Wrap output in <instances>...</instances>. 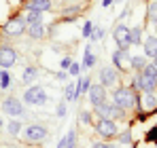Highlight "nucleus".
I'll use <instances>...</instances> for the list:
<instances>
[{
	"instance_id": "obj_1",
	"label": "nucleus",
	"mask_w": 157,
	"mask_h": 148,
	"mask_svg": "<svg viewBox=\"0 0 157 148\" xmlns=\"http://www.w3.org/2000/svg\"><path fill=\"white\" fill-rule=\"evenodd\" d=\"M138 91L134 89V87H125V85H121V87H117L115 89V93H113V104L115 106H119L123 112H128L132 108H136L138 106Z\"/></svg>"
},
{
	"instance_id": "obj_2",
	"label": "nucleus",
	"mask_w": 157,
	"mask_h": 148,
	"mask_svg": "<svg viewBox=\"0 0 157 148\" xmlns=\"http://www.w3.org/2000/svg\"><path fill=\"white\" fill-rule=\"evenodd\" d=\"M19 135L24 138V142H28V144H40V142L47 140V127L40 123H32V125H28V127H24V131Z\"/></svg>"
},
{
	"instance_id": "obj_3",
	"label": "nucleus",
	"mask_w": 157,
	"mask_h": 148,
	"mask_svg": "<svg viewBox=\"0 0 157 148\" xmlns=\"http://www.w3.org/2000/svg\"><path fill=\"white\" fill-rule=\"evenodd\" d=\"M96 110V114H98V119H110V121H117V119H125V112L119 108V106H115L113 102H102L100 106H96L94 108Z\"/></svg>"
},
{
	"instance_id": "obj_4",
	"label": "nucleus",
	"mask_w": 157,
	"mask_h": 148,
	"mask_svg": "<svg viewBox=\"0 0 157 148\" xmlns=\"http://www.w3.org/2000/svg\"><path fill=\"white\" fill-rule=\"evenodd\" d=\"M2 112H6V114L13 117V119H21V117H26V110H24L21 99L13 98V95H9V98L2 99Z\"/></svg>"
},
{
	"instance_id": "obj_5",
	"label": "nucleus",
	"mask_w": 157,
	"mask_h": 148,
	"mask_svg": "<svg viewBox=\"0 0 157 148\" xmlns=\"http://www.w3.org/2000/svg\"><path fill=\"white\" fill-rule=\"evenodd\" d=\"M113 38H115V43H117V49H123L128 51L132 47V38H130V28L125 24H119L115 25V30H113Z\"/></svg>"
},
{
	"instance_id": "obj_6",
	"label": "nucleus",
	"mask_w": 157,
	"mask_h": 148,
	"mask_svg": "<svg viewBox=\"0 0 157 148\" xmlns=\"http://www.w3.org/2000/svg\"><path fill=\"white\" fill-rule=\"evenodd\" d=\"M26 30H28V24H26V19H24V15L11 17V19L4 24V28H2V32H4L6 36H21Z\"/></svg>"
},
{
	"instance_id": "obj_7",
	"label": "nucleus",
	"mask_w": 157,
	"mask_h": 148,
	"mask_svg": "<svg viewBox=\"0 0 157 148\" xmlns=\"http://www.w3.org/2000/svg\"><path fill=\"white\" fill-rule=\"evenodd\" d=\"M24 102L30 104V106H43L47 102V95H45V89L40 85H32L24 91Z\"/></svg>"
},
{
	"instance_id": "obj_8",
	"label": "nucleus",
	"mask_w": 157,
	"mask_h": 148,
	"mask_svg": "<svg viewBox=\"0 0 157 148\" xmlns=\"http://www.w3.org/2000/svg\"><path fill=\"white\" fill-rule=\"evenodd\" d=\"M96 131H98L100 138H104V140H113V138H117L119 127H117L115 121H110V119H98V121H96Z\"/></svg>"
},
{
	"instance_id": "obj_9",
	"label": "nucleus",
	"mask_w": 157,
	"mask_h": 148,
	"mask_svg": "<svg viewBox=\"0 0 157 148\" xmlns=\"http://www.w3.org/2000/svg\"><path fill=\"white\" fill-rule=\"evenodd\" d=\"M136 91H155L157 89V78H151V76H147V74L138 72L134 76V85H132Z\"/></svg>"
},
{
	"instance_id": "obj_10",
	"label": "nucleus",
	"mask_w": 157,
	"mask_h": 148,
	"mask_svg": "<svg viewBox=\"0 0 157 148\" xmlns=\"http://www.w3.org/2000/svg\"><path fill=\"white\" fill-rule=\"evenodd\" d=\"M17 64V51L9 45L0 47V70H9Z\"/></svg>"
},
{
	"instance_id": "obj_11",
	"label": "nucleus",
	"mask_w": 157,
	"mask_h": 148,
	"mask_svg": "<svg viewBox=\"0 0 157 148\" xmlns=\"http://www.w3.org/2000/svg\"><path fill=\"white\" fill-rule=\"evenodd\" d=\"M98 78H100V85H104L106 89L115 87L119 83V70L115 66H104V68H100V76Z\"/></svg>"
},
{
	"instance_id": "obj_12",
	"label": "nucleus",
	"mask_w": 157,
	"mask_h": 148,
	"mask_svg": "<svg viewBox=\"0 0 157 148\" xmlns=\"http://www.w3.org/2000/svg\"><path fill=\"white\" fill-rule=\"evenodd\" d=\"M87 98H89V104L96 108V106H100L102 102H106L108 99V91H106L104 85H91L89 87V91H87Z\"/></svg>"
},
{
	"instance_id": "obj_13",
	"label": "nucleus",
	"mask_w": 157,
	"mask_h": 148,
	"mask_svg": "<svg viewBox=\"0 0 157 148\" xmlns=\"http://www.w3.org/2000/svg\"><path fill=\"white\" fill-rule=\"evenodd\" d=\"M130 53L123 49H117L113 51V55H110V59H113V66L117 68V70H121V72H128L130 70Z\"/></svg>"
},
{
	"instance_id": "obj_14",
	"label": "nucleus",
	"mask_w": 157,
	"mask_h": 148,
	"mask_svg": "<svg viewBox=\"0 0 157 148\" xmlns=\"http://www.w3.org/2000/svg\"><path fill=\"white\" fill-rule=\"evenodd\" d=\"M26 11H40V13H49L53 9V2L51 0H28L24 4Z\"/></svg>"
},
{
	"instance_id": "obj_15",
	"label": "nucleus",
	"mask_w": 157,
	"mask_h": 148,
	"mask_svg": "<svg viewBox=\"0 0 157 148\" xmlns=\"http://www.w3.org/2000/svg\"><path fill=\"white\" fill-rule=\"evenodd\" d=\"M144 95H140L138 98V106H140V110H153L157 106V95L155 91H142Z\"/></svg>"
},
{
	"instance_id": "obj_16",
	"label": "nucleus",
	"mask_w": 157,
	"mask_h": 148,
	"mask_svg": "<svg viewBox=\"0 0 157 148\" xmlns=\"http://www.w3.org/2000/svg\"><path fill=\"white\" fill-rule=\"evenodd\" d=\"M28 36L30 38H34V40H40V38H45L47 36V25L43 24V21H36V24H30L28 25Z\"/></svg>"
},
{
	"instance_id": "obj_17",
	"label": "nucleus",
	"mask_w": 157,
	"mask_h": 148,
	"mask_svg": "<svg viewBox=\"0 0 157 148\" xmlns=\"http://www.w3.org/2000/svg\"><path fill=\"white\" fill-rule=\"evenodd\" d=\"M155 53H157V36L151 34V36L144 38V57H151L153 59Z\"/></svg>"
},
{
	"instance_id": "obj_18",
	"label": "nucleus",
	"mask_w": 157,
	"mask_h": 148,
	"mask_svg": "<svg viewBox=\"0 0 157 148\" xmlns=\"http://www.w3.org/2000/svg\"><path fill=\"white\" fill-rule=\"evenodd\" d=\"M36 76H38V68L36 66H28V68H24V72H21V83L24 85H30V83L36 80Z\"/></svg>"
},
{
	"instance_id": "obj_19",
	"label": "nucleus",
	"mask_w": 157,
	"mask_h": 148,
	"mask_svg": "<svg viewBox=\"0 0 157 148\" xmlns=\"http://www.w3.org/2000/svg\"><path fill=\"white\" fill-rule=\"evenodd\" d=\"M21 129H24V125H21L19 119H11V121H6V133H9V135L17 138V135L21 133Z\"/></svg>"
},
{
	"instance_id": "obj_20",
	"label": "nucleus",
	"mask_w": 157,
	"mask_h": 148,
	"mask_svg": "<svg viewBox=\"0 0 157 148\" xmlns=\"http://www.w3.org/2000/svg\"><path fill=\"white\" fill-rule=\"evenodd\" d=\"M94 66H96V55L91 53V45H87V47H85V57H83L81 68H83V70H89V68H94Z\"/></svg>"
},
{
	"instance_id": "obj_21",
	"label": "nucleus",
	"mask_w": 157,
	"mask_h": 148,
	"mask_svg": "<svg viewBox=\"0 0 157 148\" xmlns=\"http://www.w3.org/2000/svg\"><path fill=\"white\" fill-rule=\"evenodd\" d=\"M144 66H147V57H144V55H134V57H130V70L142 72Z\"/></svg>"
},
{
	"instance_id": "obj_22",
	"label": "nucleus",
	"mask_w": 157,
	"mask_h": 148,
	"mask_svg": "<svg viewBox=\"0 0 157 148\" xmlns=\"http://www.w3.org/2000/svg\"><path fill=\"white\" fill-rule=\"evenodd\" d=\"M89 87H91L89 76H77V91H78V95H87Z\"/></svg>"
},
{
	"instance_id": "obj_23",
	"label": "nucleus",
	"mask_w": 157,
	"mask_h": 148,
	"mask_svg": "<svg viewBox=\"0 0 157 148\" xmlns=\"http://www.w3.org/2000/svg\"><path fill=\"white\" fill-rule=\"evenodd\" d=\"M64 99L66 102H77L78 99V91H77V83H68L64 89Z\"/></svg>"
},
{
	"instance_id": "obj_24",
	"label": "nucleus",
	"mask_w": 157,
	"mask_h": 148,
	"mask_svg": "<svg viewBox=\"0 0 157 148\" xmlns=\"http://www.w3.org/2000/svg\"><path fill=\"white\" fill-rule=\"evenodd\" d=\"M142 30H144V28H140V25H134V28H130L132 47H138V45H142Z\"/></svg>"
},
{
	"instance_id": "obj_25",
	"label": "nucleus",
	"mask_w": 157,
	"mask_h": 148,
	"mask_svg": "<svg viewBox=\"0 0 157 148\" xmlns=\"http://www.w3.org/2000/svg\"><path fill=\"white\" fill-rule=\"evenodd\" d=\"M11 85H13L11 72H9V70H0V89L6 91V89H11Z\"/></svg>"
},
{
	"instance_id": "obj_26",
	"label": "nucleus",
	"mask_w": 157,
	"mask_h": 148,
	"mask_svg": "<svg viewBox=\"0 0 157 148\" xmlns=\"http://www.w3.org/2000/svg\"><path fill=\"white\" fill-rule=\"evenodd\" d=\"M147 19L157 24V0H151L149 6H147Z\"/></svg>"
},
{
	"instance_id": "obj_27",
	"label": "nucleus",
	"mask_w": 157,
	"mask_h": 148,
	"mask_svg": "<svg viewBox=\"0 0 157 148\" xmlns=\"http://www.w3.org/2000/svg\"><path fill=\"white\" fill-rule=\"evenodd\" d=\"M24 19H26V24H36V21H43V13L40 11H28L26 15H24Z\"/></svg>"
},
{
	"instance_id": "obj_28",
	"label": "nucleus",
	"mask_w": 157,
	"mask_h": 148,
	"mask_svg": "<svg viewBox=\"0 0 157 148\" xmlns=\"http://www.w3.org/2000/svg\"><path fill=\"white\" fill-rule=\"evenodd\" d=\"M64 138H66V148L77 146V131H75V129H68V133H66Z\"/></svg>"
},
{
	"instance_id": "obj_29",
	"label": "nucleus",
	"mask_w": 157,
	"mask_h": 148,
	"mask_svg": "<svg viewBox=\"0 0 157 148\" xmlns=\"http://www.w3.org/2000/svg\"><path fill=\"white\" fill-rule=\"evenodd\" d=\"M117 140H119L121 144L130 146V144H132V131H130V129H125V131H119V133H117Z\"/></svg>"
},
{
	"instance_id": "obj_30",
	"label": "nucleus",
	"mask_w": 157,
	"mask_h": 148,
	"mask_svg": "<svg viewBox=\"0 0 157 148\" xmlns=\"http://www.w3.org/2000/svg\"><path fill=\"white\" fill-rule=\"evenodd\" d=\"M142 74H147V76H151V78H157V66L153 61H147V66L142 68Z\"/></svg>"
},
{
	"instance_id": "obj_31",
	"label": "nucleus",
	"mask_w": 157,
	"mask_h": 148,
	"mask_svg": "<svg viewBox=\"0 0 157 148\" xmlns=\"http://www.w3.org/2000/svg\"><path fill=\"white\" fill-rule=\"evenodd\" d=\"M78 13H81V6H70V9H66V11H64V19L72 21V19L77 17Z\"/></svg>"
},
{
	"instance_id": "obj_32",
	"label": "nucleus",
	"mask_w": 157,
	"mask_h": 148,
	"mask_svg": "<svg viewBox=\"0 0 157 148\" xmlns=\"http://www.w3.org/2000/svg\"><path fill=\"white\" fill-rule=\"evenodd\" d=\"M94 30H96V25L91 24V21H85V24H83V30H81L83 38H89V36L94 34Z\"/></svg>"
},
{
	"instance_id": "obj_33",
	"label": "nucleus",
	"mask_w": 157,
	"mask_h": 148,
	"mask_svg": "<svg viewBox=\"0 0 157 148\" xmlns=\"http://www.w3.org/2000/svg\"><path fill=\"white\" fill-rule=\"evenodd\" d=\"M55 114H57L59 119H64V117L68 114V108H66V99H62V102H57V108H55Z\"/></svg>"
},
{
	"instance_id": "obj_34",
	"label": "nucleus",
	"mask_w": 157,
	"mask_h": 148,
	"mask_svg": "<svg viewBox=\"0 0 157 148\" xmlns=\"http://www.w3.org/2000/svg\"><path fill=\"white\" fill-rule=\"evenodd\" d=\"M81 70H83V68H81V64L72 61V64H70V68H68V76H75V78H77L78 74H81Z\"/></svg>"
},
{
	"instance_id": "obj_35",
	"label": "nucleus",
	"mask_w": 157,
	"mask_h": 148,
	"mask_svg": "<svg viewBox=\"0 0 157 148\" xmlns=\"http://www.w3.org/2000/svg\"><path fill=\"white\" fill-rule=\"evenodd\" d=\"M78 119H81V123H83V125H91V112H87V110H81Z\"/></svg>"
},
{
	"instance_id": "obj_36",
	"label": "nucleus",
	"mask_w": 157,
	"mask_h": 148,
	"mask_svg": "<svg viewBox=\"0 0 157 148\" xmlns=\"http://www.w3.org/2000/svg\"><path fill=\"white\" fill-rule=\"evenodd\" d=\"M70 64H72V57H64L59 66H62V70H66V72H68V68H70Z\"/></svg>"
},
{
	"instance_id": "obj_37",
	"label": "nucleus",
	"mask_w": 157,
	"mask_h": 148,
	"mask_svg": "<svg viewBox=\"0 0 157 148\" xmlns=\"http://www.w3.org/2000/svg\"><path fill=\"white\" fill-rule=\"evenodd\" d=\"M66 78H68V72L66 70H59L57 72V80H66Z\"/></svg>"
},
{
	"instance_id": "obj_38",
	"label": "nucleus",
	"mask_w": 157,
	"mask_h": 148,
	"mask_svg": "<svg viewBox=\"0 0 157 148\" xmlns=\"http://www.w3.org/2000/svg\"><path fill=\"white\" fill-rule=\"evenodd\" d=\"M113 4H115V0H102V6H104V9L113 6Z\"/></svg>"
},
{
	"instance_id": "obj_39",
	"label": "nucleus",
	"mask_w": 157,
	"mask_h": 148,
	"mask_svg": "<svg viewBox=\"0 0 157 148\" xmlns=\"http://www.w3.org/2000/svg\"><path fill=\"white\" fill-rule=\"evenodd\" d=\"M55 148H66V138H62V140L57 142V146H55Z\"/></svg>"
},
{
	"instance_id": "obj_40",
	"label": "nucleus",
	"mask_w": 157,
	"mask_h": 148,
	"mask_svg": "<svg viewBox=\"0 0 157 148\" xmlns=\"http://www.w3.org/2000/svg\"><path fill=\"white\" fill-rule=\"evenodd\" d=\"M91 148H104V142H94Z\"/></svg>"
},
{
	"instance_id": "obj_41",
	"label": "nucleus",
	"mask_w": 157,
	"mask_h": 148,
	"mask_svg": "<svg viewBox=\"0 0 157 148\" xmlns=\"http://www.w3.org/2000/svg\"><path fill=\"white\" fill-rule=\"evenodd\" d=\"M104 148H119L117 144H104Z\"/></svg>"
},
{
	"instance_id": "obj_42",
	"label": "nucleus",
	"mask_w": 157,
	"mask_h": 148,
	"mask_svg": "<svg viewBox=\"0 0 157 148\" xmlns=\"http://www.w3.org/2000/svg\"><path fill=\"white\" fill-rule=\"evenodd\" d=\"M0 129H4V121H2V117H0Z\"/></svg>"
},
{
	"instance_id": "obj_43",
	"label": "nucleus",
	"mask_w": 157,
	"mask_h": 148,
	"mask_svg": "<svg viewBox=\"0 0 157 148\" xmlns=\"http://www.w3.org/2000/svg\"><path fill=\"white\" fill-rule=\"evenodd\" d=\"M153 64H155V66H157V53H155V55H153Z\"/></svg>"
},
{
	"instance_id": "obj_44",
	"label": "nucleus",
	"mask_w": 157,
	"mask_h": 148,
	"mask_svg": "<svg viewBox=\"0 0 157 148\" xmlns=\"http://www.w3.org/2000/svg\"><path fill=\"white\" fill-rule=\"evenodd\" d=\"M155 36H157V24H155Z\"/></svg>"
}]
</instances>
